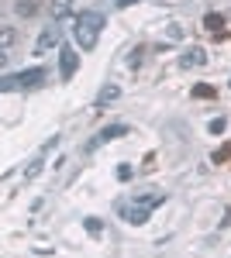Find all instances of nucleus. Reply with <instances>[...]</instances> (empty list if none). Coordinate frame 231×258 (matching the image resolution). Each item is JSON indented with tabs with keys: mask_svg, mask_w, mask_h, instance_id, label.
Listing matches in <instances>:
<instances>
[{
	"mask_svg": "<svg viewBox=\"0 0 231 258\" xmlns=\"http://www.w3.org/2000/svg\"><path fill=\"white\" fill-rule=\"evenodd\" d=\"M131 4H138V0H117V7H131Z\"/></svg>",
	"mask_w": 231,
	"mask_h": 258,
	"instance_id": "obj_21",
	"label": "nucleus"
},
{
	"mask_svg": "<svg viewBox=\"0 0 231 258\" xmlns=\"http://www.w3.org/2000/svg\"><path fill=\"white\" fill-rule=\"evenodd\" d=\"M121 217L128 220V224H135V227H142V224H149L152 210H145L142 203H131V207H121Z\"/></svg>",
	"mask_w": 231,
	"mask_h": 258,
	"instance_id": "obj_6",
	"label": "nucleus"
},
{
	"mask_svg": "<svg viewBox=\"0 0 231 258\" xmlns=\"http://www.w3.org/2000/svg\"><path fill=\"white\" fill-rule=\"evenodd\" d=\"M49 73L41 69V66H31V69H24V73H18V90H35V86H41V80H45Z\"/></svg>",
	"mask_w": 231,
	"mask_h": 258,
	"instance_id": "obj_5",
	"label": "nucleus"
},
{
	"mask_svg": "<svg viewBox=\"0 0 231 258\" xmlns=\"http://www.w3.org/2000/svg\"><path fill=\"white\" fill-rule=\"evenodd\" d=\"M79 69V52L69 45V41H59V80L69 83Z\"/></svg>",
	"mask_w": 231,
	"mask_h": 258,
	"instance_id": "obj_1",
	"label": "nucleus"
},
{
	"mask_svg": "<svg viewBox=\"0 0 231 258\" xmlns=\"http://www.w3.org/2000/svg\"><path fill=\"white\" fill-rule=\"evenodd\" d=\"M83 227H86V231H90L94 238L100 234V220H97V217H86V220H83Z\"/></svg>",
	"mask_w": 231,
	"mask_h": 258,
	"instance_id": "obj_16",
	"label": "nucleus"
},
{
	"mask_svg": "<svg viewBox=\"0 0 231 258\" xmlns=\"http://www.w3.org/2000/svg\"><path fill=\"white\" fill-rule=\"evenodd\" d=\"M128 131H131L128 124H111V127H104V131H97L94 138H90L86 145H83V155H94V152L100 148V145H107V141L121 138V135H128Z\"/></svg>",
	"mask_w": 231,
	"mask_h": 258,
	"instance_id": "obj_2",
	"label": "nucleus"
},
{
	"mask_svg": "<svg viewBox=\"0 0 231 258\" xmlns=\"http://www.w3.org/2000/svg\"><path fill=\"white\" fill-rule=\"evenodd\" d=\"M41 165H45V155H38V159H35V162H31V165H28V169H24V179L31 182V179H35V176H38V172H41Z\"/></svg>",
	"mask_w": 231,
	"mask_h": 258,
	"instance_id": "obj_13",
	"label": "nucleus"
},
{
	"mask_svg": "<svg viewBox=\"0 0 231 258\" xmlns=\"http://www.w3.org/2000/svg\"><path fill=\"white\" fill-rule=\"evenodd\" d=\"M193 97H204V100H207V97H214V90H211V86H197V90H193Z\"/></svg>",
	"mask_w": 231,
	"mask_h": 258,
	"instance_id": "obj_18",
	"label": "nucleus"
},
{
	"mask_svg": "<svg viewBox=\"0 0 231 258\" xmlns=\"http://www.w3.org/2000/svg\"><path fill=\"white\" fill-rule=\"evenodd\" d=\"M59 41H62V31H59L56 24L52 28H41L38 41H35V55H49L52 48H59Z\"/></svg>",
	"mask_w": 231,
	"mask_h": 258,
	"instance_id": "obj_4",
	"label": "nucleus"
},
{
	"mask_svg": "<svg viewBox=\"0 0 231 258\" xmlns=\"http://www.w3.org/2000/svg\"><path fill=\"white\" fill-rule=\"evenodd\" d=\"M207 127H211V135H224V127H228V120H224V117H214L211 124H207Z\"/></svg>",
	"mask_w": 231,
	"mask_h": 258,
	"instance_id": "obj_15",
	"label": "nucleus"
},
{
	"mask_svg": "<svg viewBox=\"0 0 231 258\" xmlns=\"http://www.w3.org/2000/svg\"><path fill=\"white\" fill-rule=\"evenodd\" d=\"M14 11H18V18H35L38 14V0H18Z\"/></svg>",
	"mask_w": 231,
	"mask_h": 258,
	"instance_id": "obj_10",
	"label": "nucleus"
},
{
	"mask_svg": "<svg viewBox=\"0 0 231 258\" xmlns=\"http://www.w3.org/2000/svg\"><path fill=\"white\" fill-rule=\"evenodd\" d=\"M135 203H142L145 210H155L159 203H166V193H152V197H135Z\"/></svg>",
	"mask_w": 231,
	"mask_h": 258,
	"instance_id": "obj_11",
	"label": "nucleus"
},
{
	"mask_svg": "<svg viewBox=\"0 0 231 258\" xmlns=\"http://www.w3.org/2000/svg\"><path fill=\"white\" fill-rule=\"evenodd\" d=\"M204 24H207L211 31H217V28L224 24V18H217V14H207V18H204Z\"/></svg>",
	"mask_w": 231,
	"mask_h": 258,
	"instance_id": "obj_17",
	"label": "nucleus"
},
{
	"mask_svg": "<svg viewBox=\"0 0 231 258\" xmlns=\"http://www.w3.org/2000/svg\"><path fill=\"white\" fill-rule=\"evenodd\" d=\"M179 66H183V69H193V66H207V52L193 45V48H187V52L179 55Z\"/></svg>",
	"mask_w": 231,
	"mask_h": 258,
	"instance_id": "obj_7",
	"label": "nucleus"
},
{
	"mask_svg": "<svg viewBox=\"0 0 231 258\" xmlns=\"http://www.w3.org/2000/svg\"><path fill=\"white\" fill-rule=\"evenodd\" d=\"M166 35H169V38H179V35H183V28H179V24H169V31H166Z\"/></svg>",
	"mask_w": 231,
	"mask_h": 258,
	"instance_id": "obj_20",
	"label": "nucleus"
},
{
	"mask_svg": "<svg viewBox=\"0 0 231 258\" xmlns=\"http://www.w3.org/2000/svg\"><path fill=\"white\" fill-rule=\"evenodd\" d=\"M97 38H100V31H94V28H86V24L73 21V41H76L83 52H94V48H97Z\"/></svg>",
	"mask_w": 231,
	"mask_h": 258,
	"instance_id": "obj_3",
	"label": "nucleus"
},
{
	"mask_svg": "<svg viewBox=\"0 0 231 258\" xmlns=\"http://www.w3.org/2000/svg\"><path fill=\"white\" fill-rule=\"evenodd\" d=\"M7 66H11V55H7V52H4V48H0V73H4V69H7Z\"/></svg>",
	"mask_w": 231,
	"mask_h": 258,
	"instance_id": "obj_19",
	"label": "nucleus"
},
{
	"mask_svg": "<svg viewBox=\"0 0 231 258\" xmlns=\"http://www.w3.org/2000/svg\"><path fill=\"white\" fill-rule=\"evenodd\" d=\"M76 0H49V11H52V21H66L73 14Z\"/></svg>",
	"mask_w": 231,
	"mask_h": 258,
	"instance_id": "obj_8",
	"label": "nucleus"
},
{
	"mask_svg": "<svg viewBox=\"0 0 231 258\" xmlns=\"http://www.w3.org/2000/svg\"><path fill=\"white\" fill-rule=\"evenodd\" d=\"M14 41H18V31H14V28H4V24H0V48L7 52V48H11Z\"/></svg>",
	"mask_w": 231,
	"mask_h": 258,
	"instance_id": "obj_12",
	"label": "nucleus"
},
{
	"mask_svg": "<svg viewBox=\"0 0 231 258\" xmlns=\"http://www.w3.org/2000/svg\"><path fill=\"white\" fill-rule=\"evenodd\" d=\"M117 100H121V86L107 83V86L97 93V107H111V103H117Z\"/></svg>",
	"mask_w": 231,
	"mask_h": 258,
	"instance_id": "obj_9",
	"label": "nucleus"
},
{
	"mask_svg": "<svg viewBox=\"0 0 231 258\" xmlns=\"http://www.w3.org/2000/svg\"><path fill=\"white\" fill-rule=\"evenodd\" d=\"M131 176H135V169H131L128 162H121V165H117V179H121V182H128Z\"/></svg>",
	"mask_w": 231,
	"mask_h": 258,
	"instance_id": "obj_14",
	"label": "nucleus"
}]
</instances>
